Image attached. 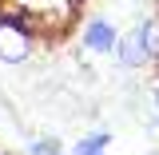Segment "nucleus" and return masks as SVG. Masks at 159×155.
Listing matches in <instances>:
<instances>
[{
  "mask_svg": "<svg viewBox=\"0 0 159 155\" xmlns=\"http://www.w3.org/2000/svg\"><path fill=\"white\" fill-rule=\"evenodd\" d=\"M32 56V24L24 12H0V64H24Z\"/></svg>",
  "mask_w": 159,
  "mask_h": 155,
  "instance_id": "obj_1",
  "label": "nucleus"
},
{
  "mask_svg": "<svg viewBox=\"0 0 159 155\" xmlns=\"http://www.w3.org/2000/svg\"><path fill=\"white\" fill-rule=\"evenodd\" d=\"M99 155H107V151H99Z\"/></svg>",
  "mask_w": 159,
  "mask_h": 155,
  "instance_id": "obj_9",
  "label": "nucleus"
},
{
  "mask_svg": "<svg viewBox=\"0 0 159 155\" xmlns=\"http://www.w3.org/2000/svg\"><path fill=\"white\" fill-rule=\"evenodd\" d=\"M151 103H155V112H159V84L151 88Z\"/></svg>",
  "mask_w": 159,
  "mask_h": 155,
  "instance_id": "obj_7",
  "label": "nucleus"
},
{
  "mask_svg": "<svg viewBox=\"0 0 159 155\" xmlns=\"http://www.w3.org/2000/svg\"><path fill=\"white\" fill-rule=\"evenodd\" d=\"M111 56H116L119 68H127V72H139V68L151 64L147 44H143V36H139V28H131V32H123V36L116 40V52H111Z\"/></svg>",
  "mask_w": 159,
  "mask_h": 155,
  "instance_id": "obj_2",
  "label": "nucleus"
},
{
  "mask_svg": "<svg viewBox=\"0 0 159 155\" xmlns=\"http://www.w3.org/2000/svg\"><path fill=\"white\" fill-rule=\"evenodd\" d=\"M116 40H119V32H116L111 20L96 16V20L84 24V48H88L92 56H107V52H116Z\"/></svg>",
  "mask_w": 159,
  "mask_h": 155,
  "instance_id": "obj_3",
  "label": "nucleus"
},
{
  "mask_svg": "<svg viewBox=\"0 0 159 155\" xmlns=\"http://www.w3.org/2000/svg\"><path fill=\"white\" fill-rule=\"evenodd\" d=\"M147 127H151V131H155V135H159V112H155V119H151V123H147Z\"/></svg>",
  "mask_w": 159,
  "mask_h": 155,
  "instance_id": "obj_8",
  "label": "nucleus"
},
{
  "mask_svg": "<svg viewBox=\"0 0 159 155\" xmlns=\"http://www.w3.org/2000/svg\"><path fill=\"white\" fill-rule=\"evenodd\" d=\"M139 36H143V44H147V56H151V64H159V16L143 20V24H139Z\"/></svg>",
  "mask_w": 159,
  "mask_h": 155,
  "instance_id": "obj_5",
  "label": "nucleus"
},
{
  "mask_svg": "<svg viewBox=\"0 0 159 155\" xmlns=\"http://www.w3.org/2000/svg\"><path fill=\"white\" fill-rule=\"evenodd\" d=\"M107 143H111V131H103V127H99V131H88V135L80 139V143H76L68 155H99Z\"/></svg>",
  "mask_w": 159,
  "mask_h": 155,
  "instance_id": "obj_4",
  "label": "nucleus"
},
{
  "mask_svg": "<svg viewBox=\"0 0 159 155\" xmlns=\"http://www.w3.org/2000/svg\"><path fill=\"white\" fill-rule=\"evenodd\" d=\"M28 155H64V143L56 135H44V139H32L28 143Z\"/></svg>",
  "mask_w": 159,
  "mask_h": 155,
  "instance_id": "obj_6",
  "label": "nucleus"
}]
</instances>
